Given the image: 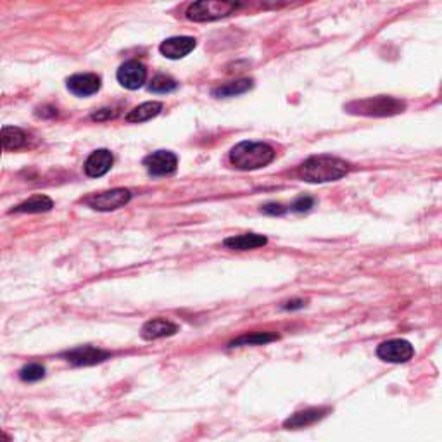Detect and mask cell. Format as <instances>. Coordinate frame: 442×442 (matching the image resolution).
I'll return each instance as SVG.
<instances>
[{
	"label": "cell",
	"instance_id": "1",
	"mask_svg": "<svg viewBox=\"0 0 442 442\" xmlns=\"http://www.w3.org/2000/svg\"><path fill=\"white\" fill-rule=\"evenodd\" d=\"M349 163L344 159H338L336 156L321 154L308 158L297 169V175L301 180L309 184H326V181L341 180L349 173Z\"/></svg>",
	"mask_w": 442,
	"mask_h": 442
},
{
	"label": "cell",
	"instance_id": "2",
	"mask_svg": "<svg viewBox=\"0 0 442 442\" xmlns=\"http://www.w3.org/2000/svg\"><path fill=\"white\" fill-rule=\"evenodd\" d=\"M275 156V149L270 144L246 140L230 151V163L241 171H254V169H261L273 163Z\"/></svg>",
	"mask_w": 442,
	"mask_h": 442
},
{
	"label": "cell",
	"instance_id": "3",
	"mask_svg": "<svg viewBox=\"0 0 442 442\" xmlns=\"http://www.w3.org/2000/svg\"><path fill=\"white\" fill-rule=\"evenodd\" d=\"M344 109L349 114H358V116L368 118H386L396 116L406 109V104L399 99L391 97V95H377V97H366L361 101H353Z\"/></svg>",
	"mask_w": 442,
	"mask_h": 442
},
{
	"label": "cell",
	"instance_id": "4",
	"mask_svg": "<svg viewBox=\"0 0 442 442\" xmlns=\"http://www.w3.org/2000/svg\"><path fill=\"white\" fill-rule=\"evenodd\" d=\"M238 9L235 2H220V0H201V2L190 4L187 9V18L190 21L206 23L216 21V19L226 18Z\"/></svg>",
	"mask_w": 442,
	"mask_h": 442
},
{
	"label": "cell",
	"instance_id": "5",
	"mask_svg": "<svg viewBox=\"0 0 442 442\" xmlns=\"http://www.w3.org/2000/svg\"><path fill=\"white\" fill-rule=\"evenodd\" d=\"M130 199L131 192L128 189H113L86 197L85 204L95 211H114L128 204Z\"/></svg>",
	"mask_w": 442,
	"mask_h": 442
},
{
	"label": "cell",
	"instance_id": "6",
	"mask_svg": "<svg viewBox=\"0 0 442 442\" xmlns=\"http://www.w3.org/2000/svg\"><path fill=\"white\" fill-rule=\"evenodd\" d=\"M377 356L386 363H408L415 356V348L411 342L404 341V338H391V341L382 342L377 348Z\"/></svg>",
	"mask_w": 442,
	"mask_h": 442
},
{
	"label": "cell",
	"instance_id": "7",
	"mask_svg": "<svg viewBox=\"0 0 442 442\" xmlns=\"http://www.w3.org/2000/svg\"><path fill=\"white\" fill-rule=\"evenodd\" d=\"M144 166L154 176L173 175L179 166V158L169 151H156L144 159Z\"/></svg>",
	"mask_w": 442,
	"mask_h": 442
},
{
	"label": "cell",
	"instance_id": "8",
	"mask_svg": "<svg viewBox=\"0 0 442 442\" xmlns=\"http://www.w3.org/2000/svg\"><path fill=\"white\" fill-rule=\"evenodd\" d=\"M116 78L119 85L125 86L128 90H139L140 86H144L147 80V69L146 66L139 61H126L125 64H121V68L118 69Z\"/></svg>",
	"mask_w": 442,
	"mask_h": 442
},
{
	"label": "cell",
	"instance_id": "9",
	"mask_svg": "<svg viewBox=\"0 0 442 442\" xmlns=\"http://www.w3.org/2000/svg\"><path fill=\"white\" fill-rule=\"evenodd\" d=\"M63 358L74 366H92L109 359L111 353L94 348V346H81V348L71 349L68 351V353H64Z\"/></svg>",
	"mask_w": 442,
	"mask_h": 442
},
{
	"label": "cell",
	"instance_id": "10",
	"mask_svg": "<svg viewBox=\"0 0 442 442\" xmlns=\"http://www.w3.org/2000/svg\"><path fill=\"white\" fill-rule=\"evenodd\" d=\"M68 90L78 97H89L101 90V76L95 73H80L68 78Z\"/></svg>",
	"mask_w": 442,
	"mask_h": 442
},
{
	"label": "cell",
	"instance_id": "11",
	"mask_svg": "<svg viewBox=\"0 0 442 442\" xmlns=\"http://www.w3.org/2000/svg\"><path fill=\"white\" fill-rule=\"evenodd\" d=\"M330 413V408H308V410L297 411L294 415L288 416L283 421V427L288 431H297V428H306L315 425L316 421L323 420Z\"/></svg>",
	"mask_w": 442,
	"mask_h": 442
},
{
	"label": "cell",
	"instance_id": "12",
	"mask_svg": "<svg viewBox=\"0 0 442 442\" xmlns=\"http://www.w3.org/2000/svg\"><path fill=\"white\" fill-rule=\"evenodd\" d=\"M114 158L113 152L107 151V149H99V151L92 152L85 161V173L90 179H99V176H104L111 168H113Z\"/></svg>",
	"mask_w": 442,
	"mask_h": 442
},
{
	"label": "cell",
	"instance_id": "13",
	"mask_svg": "<svg viewBox=\"0 0 442 442\" xmlns=\"http://www.w3.org/2000/svg\"><path fill=\"white\" fill-rule=\"evenodd\" d=\"M196 39L192 36H173L159 45V52L168 59H181L196 49Z\"/></svg>",
	"mask_w": 442,
	"mask_h": 442
},
{
	"label": "cell",
	"instance_id": "14",
	"mask_svg": "<svg viewBox=\"0 0 442 442\" xmlns=\"http://www.w3.org/2000/svg\"><path fill=\"white\" fill-rule=\"evenodd\" d=\"M176 332H179V325L176 323L164 320V318H154V320H149L144 323L140 336L146 341H158V338L175 336Z\"/></svg>",
	"mask_w": 442,
	"mask_h": 442
},
{
	"label": "cell",
	"instance_id": "15",
	"mask_svg": "<svg viewBox=\"0 0 442 442\" xmlns=\"http://www.w3.org/2000/svg\"><path fill=\"white\" fill-rule=\"evenodd\" d=\"M268 243V238L264 235L258 233H243V235H233V237H228L223 241V246L226 249L232 251H251V249H258V247H263Z\"/></svg>",
	"mask_w": 442,
	"mask_h": 442
},
{
	"label": "cell",
	"instance_id": "16",
	"mask_svg": "<svg viewBox=\"0 0 442 442\" xmlns=\"http://www.w3.org/2000/svg\"><path fill=\"white\" fill-rule=\"evenodd\" d=\"M163 111V104L161 102H144V104H140L135 107V109H131L130 113L126 114V121L128 123H144L149 121V119L156 118L158 114Z\"/></svg>",
	"mask_w": 442,
	"mask_h": 442
},
{
	"label": "cell",
	"instance_id": "17",
	"mask_svg": "<svg viewBox=\"0 0 442 442\" xmlns=\"http://www.w3.org/2000/svg\"><path fill=\"white\" fill-rule=\"evenodd\" d=\"M28 144V135L18 126L2 128V147L4 151H18Z\"/></svg>",
	"mask_w": 442,
	"mask_h": 442
},
{
	"label": "cell",
	"instance_id": "18",
	"mask_svg": "<svg viewBox=\"0 0 442 442\" xmlns=\"http://www.w3.org/2000/svg\"><path fill=\"white\" fill-rule=\"evenodd\" d=\"M54 208V202L51 197L47 196H33L30 199L23 201L21 204L16 206L12 209V213H28V214H35V213H47Z\"/></svg>",
	"mask_w": 442,
	"mask_h": 442
},
{
	"label": "cell",
	"instance_id": "19",
	"mask_svg": "<svg viewBox=\"0 0 442 442\" xmlns=\"http://www.w3.org/2000/svg\"><path fill=\"white\" fill-rule=\"evenodd\" d=\"M278 336L276 333L270 332H254V333H247V336L237 337L235 341H232L228 344V348H242V346H264L270 344V342L278 341Z\"/></svg>",
	"mask_w": 442,
	"mask_h": 442
},
{
	"label": "cell",
	"instance_id": "20",
	"mask_svg": "<svg viewBox=\"0 0 442 442\" xmlns=\"http://www.w3.org/2000/svg\"><path fill=\"white\" fill-rule=\"evenodd\" d=\"M253 89V80L249 78H242V80L232 81V84H225L218 89L213 90V95L218 99H226V97H235V95H242Z\"/></svg>",
	"mask_w": 442,
	"mask_h": 442
},
{
	"label": "cell",
	"instance_id": "21",
	"mask_svg": "<svg viewBox=\"0 0 442 442\" xmlns=\"http://www.w3.org/2000/svg\"><path fill=\"white\" fill-rule=\"evenodd\" d=\"M176 86H179V84H176L171 76L158 74V76L152 78L151 85H149V90H151L152 94H169L173 92V90H176Z\"/></svg>",
	"mask_w": 442,
	"mask_h": 442
},
{
	"label": "cell",
	"instance_id": "22",
	"mask_svg": "<svg viewBox=\"0 0 442 442\" xmlns=\"http://www.w3.org/2000/svg\"><path fill=\"white\" fill-rule=\"evenodd\" d=\"M45 377V366L40 363H30L19 370V378L23 382H39Z\"/></svg>",
	"mask_w": 442,
	"mask_h": 442
},
{
	"label": "cell",
	"instance_id": "23",
	"mask_svg": "<svg viewBox=\"0 0 442 442\" xmlns=\"http://www.w3.org/2000/svg\"><path fill=\"white\" fill-rule=\"evenodd\" d=\"M315 206V199L313 197H299V199L294 201V204H292V211H296V213H304V211H309Z\"/></svg>",
	"mask_w": 442,
	"mask_h": 442
},
{
	"label": "cell",
	"instance_id": "24",
	"mask_svg": "<svg viewBox=\"0 0 442 442\" xmlns=\"http://www.w3.org/2000/svg\"><path fill=\"white\" fill-rule=\"evenodd\" d=\"M261 211L264 214H270V216H280L287 211V208H283L282 204H276V202H270V204H264Z\"/></svg>",
	"mask_w": 442,
	"mask_h": 442
},
{
	"label": "cell",
	"instance_id": "25",
	"mask_svg": "<svg viewBox=\"0 0 442 442\" xmlns=\"http://www.w3.org/2000/svg\"><path fill=\"white\" fill-rule=\"evenodd\" d=\"M116 116V113H114L113 109H101L97 111V113L92 114V119L94 121H104V119H109V118H114Z\"/></svg>",
	"mask_w": 442,
	"mask_h": 442
},
{
	"label": "cell",
	"instance_id": "26",
	"mask_svg": "<svg viewBox=\"0 0 442 442\" xmlns=\"http://www.w3.org/2000/svg\"><path fill=\"white\" fill-rule=\"evenodd\" d=\"M306 303L303 299H296V301H288V303L283 304V309H301L304 308Z\"/></svg>",
	"mask_w": 442,
	"mask_h": 442
},
{
	"label": "cell",
	"instance_id": "27",
	"mask_svg": "<svg viewBox=\"0 0 442 442\" xmlns=\"http://www.w3.org/2000/svg\"><path fill=\"white\" fill-rule=\"evenodd\" d=\"M441 90H442V89H441Z\"/></svg>",
	"mask_w": 442,
	"mask_h": 442
}]
</instances>
